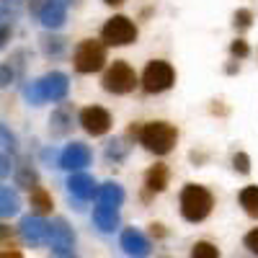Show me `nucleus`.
<instances>
[{"label": "nucleus", "mask_w": 258, "mask_h": 258, "mask_svg": "<svg viewBox=\"0 0 258 258\" xmlns=\"http://www.w3.org/2000/svg\"><path fill=\"white\" fill-rule=\"evenodd\" d=\"M178 204H181V214L186 222H204L209 214H212V207H214V197L212 191L199 186V183H186L181 188V197H178Z\"/></svg>", "instance_id": "f257e3e1"}, {"label": "nucleus", "mask_w": 258, "mask_h": 258, "mask_svg": "<svg viewBox=\"0 0 258 258\" xmlns=\"http://www.w3.org/2000/svg\"><path fill=\"white\" fill-rule=\"evenodd\" d=\"M68 91H70V78L59 70H54V73H47L39 80H34L26 88V98L31 106H41L44 101L57 103V101H64Z\"/></svg>", "instance_id": "f03ea898"}, {"label": "nucleus", "mask_w": 258, "mask_h": 258, "mask_svg": "<svg viewBox=\"0 0 258 258\" xmlns=\"http://www.w3.org/2000/svg\"><path fill=\"white\" fill-rule=\"evenodd\" d=\"M140 142L155 155H168L178 142V129L168 121H147L140 129Z\"/></svg>", "instance_id": "7ed1b4c3"}, {"label": "nucleus", "mask_w": 258, "mask_h": 258, "mask_svg": "<svg viewBox=\"0 0 258 258\" xmlns=\"http://www.w3.org/2000/svg\"><path fill=\"white\" fill-rule=\"evenodd\" d=\"M103 91L106 93H114V96H124V93H132L137 88V73L132 70V64L124 62V59H114L103 73Z\"/></svg>", "instance_id": "20e7f679"}, {"label": "nucleus", "mask_w": 258, "mask_h": 258, "mask_svg": "<svg viewBox=\"0 0 258 258\" xmlns=\"http://www.w3.org/2000/svg\"><path fill=\"white\" fill-rule=\"evenodd\" d=\"M73 64H75V70L83 73V75L103 70V64H106V44L98 41V39H83L80 44L75 47Z\"/></svg>", "instance_id": "39448f33"}, {"label": "nucleus", "mask_w": 258, "mask_h": 258, "mask_svg": "<svg viewBox=\"0 0 258 258\" xmlns=\"http://www.w3.org/2000/svg\"><path fill=\"white\" fill-rule=\"evenodd\" d=\"M173 83H176V70L170 62L165 59L147 62V68L142 73V88L147 93H163L168 88H173Z\"/></svg>", "instance_id": "423d86ee"}, {"label": "nucleus", "mask_w": 258, "mask_h": 258, "mask_svg": "<svg viewBox=\"0 0 258 258\" xmlns=\"http://www.w3.org/2000/svg\"><path fill=\"white\" fill-rule=\"evenodd\" d=\"M101 39L109 47H126L137 39V26L126 16H111L101 29Z\"/></svg>", "instance_id": "0eeeda50"}, {"label": "nucleus", "mask_w": 258, "mask_h": 258, "mask_svg": "<svg viewBox=\"0 0 258 258\" xmlns=\"http://www.w3.org/2000/svg\"><path fill=\"white\" fill-rule=\"evenodd\" d=\"M18 232H21V240H24L26 245L39 248V245H47V243H49L52 225L41 217V214H29V217L21 220Z\"/></svg>", "instance_id": "6e6552de"}, {"label": "nucleus", "mask_w": 258, "mask_h": 258, "mask_svg": "<svg viewBox=\"0 0 258 258\" xmlns=\"http://www.w3.org/2000/svg\"><path fill=\"white\" fill-rule=\"evenodd\" d=\"M49 225H52V235H49L52 258H75V235H73V227L64 222L62 217H57Z\"/></svg>", "instance_id": "1a4fd4ad"}, {"label": "nucleus", "mask_w": 258, "mask_h": 258, "mask_svg": "<svg viewBox=\"0 0 258 258\" xmlns=\"http://www.w3.org/2000/svg\"><path fill=\"white\" fill-rule=\"evenodd\" d=\"M111 114L103 109V106H85V109L80 111V126L85 129L88 135L93 137H101L111 129Z\"/></svg>", "instance_id": "9d476101"}, {"label": "nucleus", "mask_w": 258, "mask_h": 258, "mask_svg": "<svg viewBox=\"0 0 258 258\" xmlns=\"http://www.w3.org/2000/svg\"><path fill=\"white\" fill-rule=\"evenodd\" d=\"M91 160H93V153L83 142H73L59 153V168L64 170H83L85 165H91Z\"/></svg>", "instance_id": "9b49d317"}, {"label": "nucleus", "mask_w": 258, "mask_h": 258, "mask_svg": "<svg viewBox=\"0 0 258 258\" xmlns=\"http://www.w3.org/2000/svg\"><path fill=\"white\" fill-rule=\"evenodd\" d=\"M39 21L44 29H59L64 21H68V6H64V0H44V3L39 6Z\"/></svg>", "instance_id": "f8f14e48"}, {"label": "nucleus", "mask_w": 258, "mask_h": 258, "mask_svg": "<svg viewBox=\"0 0 258 258\" xmlns=\"http://www.w3.org/2000/svg\"><path fill=\"white\" fill-rule=\"evenodd\" d=\"M121 250L129 255V258H147L150 255V240L145 238V235L135 227H126L121 232V240H119Z\"/></svg>", "instance_id": "ddd939ff"}, {"label": "nucleus", "mask_w": 258, "mask_h": 258, "mask_svg": "<svg viewBox=\"0 0 258 258\" xmlns=\"http://www.w3.org/2000/svg\"><path fill=\"white\" fill-rule=\"evenodd\" d=\"M96 188H98L96 178L88 176V173H80V170H75V173L68 178V191L73 194L75 199H80V202L93 199L96 197Z\"/></svg>", "instance_id": "4468645a"}, {"label": "nucleus", "mask_w": 258, "mask_h": 258, "mask_svg": "<svg viewBox=\"0 0 258 258\" xmlns=\"http://www.w3.org/2000/svg\"><path fill=\"white\" fill-rule=\"evenodd\" d=\"M93 222L101 232H114L121 222L119 217V207H109V204H98L93 209Z\"/></svg>", "instance_id": "2eb2a0df"}, {"label": "nucleus", "mask_w": 258, "mask_h": 258, "mask_svg": "<svg viewBox=\"0 0 258 258\" xmlns=\"http://www.w3.org/2000/svg\"><path fill=\"white\" fill-rule=\"evenodd\" d=\"M73 129V111L68 109V106H57V109L52 111L49 116V132L62 137V135H68Z\"/></svg>", "instance_id": "dca6fc26"}, {"label": "nucleus", "mask_w": 258, "mask_h": 258, "mask_svg": "<svg viewBox=\"0 0 258 258\" xmlns=\"http://www.w3.org/2000/svg\"><path fill=\"white\" fill-rule=\"evenodd\" d=\"M98 204H109V207H121L124 204V188L114 181H106L103 186L96 188Z\"/></svg>", "instance_id": "f3484780"}, {"label": "nucleus", "mask_w": 258, "mask_h": 258, "mask_svg": "<svg viewBox=\"0 0 258 258\" xmlns=\"http://www.w3.org/2000/svg\"><path fill=\"white\" fill-rule=\"evenodd\" d=\"M168 178H170V170H168L163 163H158V165H153V168H150L147 173H145V186H147L150 191L160 194V191H165Z\"/></svg>", "instance_id": "a211bd4d"}, {"label": "nucleus", "mask_w": 258, "mask_h": 258, "mask_svg": "<svg viewBox=\"0 0 258 258\" xmlns=\"http://www.w3.org/2000/svg\"><path fill=\"white\" fill-rule=\"evenodd\" d=\"M18 209H21L18 194L8 186H0V220L13 217V214H18Z\"/></svg>", "instance_id": "6ab92c4d"}, {"label": "nucleus", "mask_w": 258, "mask_h": 258, "mask_svg": "<svg viewBox=\"0 0 258 258\" xmlns=\"http://www.w3.org/2000/svg\"><path fill=\"white\" fill-rule=\"evenodd\" d=\"M240 207L245 209V214L258 220V186H245L240 191Z\"/></svg>", "instance_id": "aec40b11"}, {"label": "nucleus", "mask_w": 258, "mask_h": 258, "mask_svg": "<svg viewBox=\"0 0 258 258\" xmlns=\"http://www.w3.org/2000/svg\"><path fill=\"white\" fill-rule=\"evenodd\" d=\"M41 49H44L47 57H59L64 49H68V41H64L62 36H41Z\"/></svg>", "instance_id": "412c9836"}, {"label": "nucleus", "mask_w": 258, "mask_h": 258, "mask_svg": "<svg viewBox=\"0 0 258 258\" xmlns=\"http://www.w3.org/2000/svg\"><path fill=\"white\" fill-rule=\"evenodd\" d=\"M31 209H34L36 214L52 212V197H49L44 188H34V191H31Z\"/></svg>", "instance_id": "4be33fe9"}, {"label": "nucleus", "mask_w": 258, "mask_h": 258, "mask_svg": "<svg viewBox=\"0 0 258 258\" xmlns=\"http://www.w3.org/2000/svg\"><path fill=\"white\" fill-rule=\"evenodd\" d=\"M188 258H220V248L209 240H199V243L191 245Z\"/></svg>", "instance_id": "5701e85b"}, {"label": "nucleus", "mask_w": 258, "mask_h": 258, "mask_svg": "<svg viewBox=\"0 0 258 258\" xmlns=\"http://www.w3.org/2000/svg\"><path fill=\"white\" fill-rule=\"evenodd\" d=\"M16 186L34 191V188H39V178H36V173H34L31 168H21L18 173H16Z\"/></svg>", "instance_id": "b1692460"}, {"label": "nucleus", "mask_w": 258, "mask_h": 258, "mask_svg": "<svg viewBox=\"0 0 258 258\" xmlns=\"http://www.w3.org/2000/svg\"><path fill=\"white\" fill-rule=\"evenodd\" d=\"M11 34H13V21L6 13V8H0V49L6 47V41L11 39Z\"/></svg>", "instance_id": "393cba45"}, {"label": "nucleus", "mask_w": 258, "mask_h": 258, "mask_svg": "<svg viewBox=\"0 0 258 258\" xmlns=\"http://www.w3.org/2000/svg\"><path fill=\"white\" fill-rule=\"evenodd\" d=\"M124 155H126V145H121V140H116V142L111 140L109 147H106V158L119 163V160H124Z\"/></svg>", "instance_id": "a878e982"}, {"label": "nucleus", "mask_w": 258, "mask_h": 258, "mask_svg": "<svg viewBox=\"0 0 258 258\" xmlns=\"http://www.w3.org/2000/svg\"><path fill=\"white\" fill-rule=\"evenodd\" d=\"M0 145H3L6 150H11V153H16V135L11 132V129L6 126V124H0Z\"/></svg>", "instance_id": "bb28decb"}, {"label": "nucleus", "mask_w": 258, "mask_h": 258, "mask_svg": "<svg viewBox=\"0 0 258 258\" xmlns=\"http://www.w3.org/2000/svg\"><path fill=\"white\" fill-rule=\"evenodd\" d=\"M250 24H253V13H250L248 8H240V11H235V26H238L240 31L250 29Z\"/></svg>", "instance_id": "cd10ccee"}, {"label": "nucleus", "mask_w": 258, "mask_h": 258, "mask_svg": "<svg viewBox=\"0 0 258 258\" xmlns=\"http://www.w3.org/2000/svg\"><path fill=\"white\" fill-rule=\"evenodd\" d=\"M230 52H232V57L245 59V57L250 54V47H248V41H245V39H235L232 44H230Z\"/></svg>", "instance_id": "c85d7f7f"}, {"label": "nucleus", "mask_w": 258, "mask_h": 258, "mask_svg": "<svg viewBox=\"0 0 258 258\" xmlns=\"http://www.w3.org/2000/svg\"><path fill=\"white\" fill-rule=\"evenodd\" d=\"M232 165H235V170H238V173H243V176L250 173V158H248L245 153H235Z\"/></svg>", "instance_id": "c756f323"}, {"label": "nucleus", "mask_w": 258, "mask_h": 258, "mask_svg": "<svg viewBox=\"0 0 258 258\" xmlns=\"http://www.w3.org/2000/svg\"><path fill=\"white\" fill-rule=\"evenodd\" d=\"M243 245L253 253V255H258V227H253L245 238H243Z\"/></svg>", "instance_id": "7c9ffc66"}, {"label": "nucleus", "mask_w": 258, "mask_h": 258, "mask_svg": "<svg viewBox=\"0 0 258 258\" xmlns=\"http://www.w3.org/2000/svg\"><path fill=\"white\" fill-rule=\"evenodd\" d=\"M13 83V68L11 64H0V88H8Z\"/></svg>", "instance_id": "2f4dec72"}, {"label": "nucleus", "mask_w": 258, "mask_h": 258, "mask_svg": "<svg viewBox=\"0 0 258 258\" xmlns=\"http://www.w3.org/2000/svg\"><path fill=\"white\" fill-rule=\"evenodd\" d=\"M13 240V230L8 225H0V245H8Z\"/></svg>", "instance_id": "473e14b6"}, {"label": "nucleus", "mask_w": 258, "mask_h": 258, "mask_svg": "<svg viewBox=\"0 0 258 258\" xmlns=\"http://www.w3.org/2000/svg\"><path fill=\"white\" fill-rule=\"evenodd\" d=\"M8 170H11V163L6 155H0V178H6L8 176Z\"/></svg>", "instance_id": "72a5a7b5"}, {"label": "nucleus", "mask_w": 258, "mask_h": 258, "mask_svg": "<svg viewBox=\"0 0 258 258\" xmlns=\"http://www.w3.org/2000/svg\"><path fill=\"white\" fill-rule=\"evenodd\" d=\"M0 258H21V253H18V250H13V253L6 250V253H0Z\"/></svg>", "instance_id": "f704fd0d"}, {"label": "nucleus", "mask_w": 258, "mask_h": 258, "mask_svg": "<svg viewBox=\"0 0 258 258\" xmlns=\"http://www.w3.org/2000/svg\"><path fill=\"white\" fill-rule=\"evenodd\" d=\"M103 3H109V6H119V3H124V0H103Z\"/></svg>", "instance_id": "c9c22d12"}]
</instances>
